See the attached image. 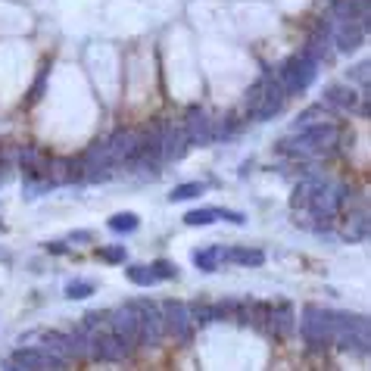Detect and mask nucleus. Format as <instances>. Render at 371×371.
<instances>
[{
  "label": "nucleus",
  "instance_id": "1",
  "mask_svg": "<svg viewBox=\"0 0 371 371\" xmlns=\"http://www.w3.org/2000/svg\"><path fill=\"white\" fill-rule=\"evenodd\" d=\"M337 138H340V128L331 122H312L306 128H299L297 138H284L278 140V153L290 156V160H306V156H325L337 147Z\"/></svg>",
  "mask_w": 371,
  "mask_h": 371
},
{
  "label": "nucleus",
  "instance_id": "2",
  "mask_svg": "<svg viewBox=\"0 0 371 371\" xmlns=\"http://www.w3.org/2000/svg\"><path fill=\"white\" fill-rule=\"evenodd\" d=\"M247 106H250V113L256 122L275 119V116L284 109V91H281L278 78H272L265 72L259 82H253L247 88Z\"/></svg>",
  "mask_w": 371,
  "mask_h": 371
},
{
  "label": "nucleus",
  "instance_id": "3",
  "mask_svg": "<svg viewBox=\"0 0 371 371\" xmlns=\"http://www.w3.org/2000/svg\"><path fill=\"white\" fill-rule=\"evenodd\" d=\"M319 78V60L306 57V53H299V57H290L287 62L281 66L278 72V84L284 94H303L309 84Z\"/></svg>",
  "mask_w": 371,
  "mask_h": 371
},
{
  "label": "nucleus",
  "instance_id": "4",
  "mask_svg": "<svg viewBox=\"0 0 371 371\" xmlns=\"http://www.w3.org/2000/svg\"><path fill=\"white\" fill-rule=\"evenodd\" d=\"M88 337V359L94 362H122L134 353V346L128 340H122L113 331H97V334H84Z\"/></svg>",
  "mask_w": 371,
  "mask_h": 371
},
{
  "label": "nucleus",
  "instance_id": "5",
  "mask_svg": "<svg viewBox=\"0 0 371 371\" xmlns=\"http://www.w3.org/2000/svg\"><path fill=\"white\" fill-rule=\"evenodd\" d=\"M328 312L331 309H321V306H306L303 309V340H306V350H309L312 356H319V353H325L331 346Z\"/></svg>",
  "mask_w": 371,
  "mask_h": 371
},
{
  "label": "nucleus",
  "instance_id": "6",
  "mask_svg": "<svg viewBox=\"0 0 371 371\" xmlns=\"http://www.w3.org/2000/svg\"><path fill=\"white\" fill-rule=\"evenodd\" d=\"M162 312V325H165V334L175 337V340L187 343L194 337V321H191V309H187V303H181V299H165L160 306Z\"/></svg>",
  "mask_w": 371,
  "mask_h": 371
},
{
  "label": "nucleus",
  "instance_id": "7",
  "mask_svg": "<svg viewBox=\"0 0 371 371\" xmlns=\"http://www.w3.org/2000/svg\"><path fill=\"white\" fill-rule=\"evenodd\" d=\"M4 368H10V371H57V368H66V359L50 350H16L10 365H4Z\"/></svg>",
  "mask_w": 371,
  "mask_h": 371
},
{
  "label": "nucleus",
  "instance_id": "8",
  "mask_svg": "<svg viewBox=\"0 0 371 371\" xmlns=\"http://www.w3.org/2000/svg\"><path fill=\"white\" fill-rule=\"evenodd\" d=\"M184 134H187V144L194 147H206L216 144V119L200 106H191L184 116Z\"/></svg>",
  "mask_w": 371,
  "mask_h": 371
},
{
  "label": "nucleus",
  "instance_id": "9",
  "mask_svg": "<svg viewBox=\"0 0 371 371\" xmlns=\"http://www.w3.org/2000/svg\"><path fill=\"white\" fill-rule=\"evenodd\" d=\"M331 343H334L337 350H343V353H359V356H368V346H371L368 319H365V315H356V319H353V325L343 328Z\"/></svg>",
  "mask_w": 371,
  "mask_h": 371
},
{
  "label": "nucleus",
  "instance_id": "10",
  "mask_svg": "<svg viewBox=\"0 0 371 371\" xmlns=\"http://www.w3.org/2000/svg\"><path fill=\"white\" fill-rule=\"evenodd\" d=\"M368 26H362V19H346V22H334L331 19V41H334L337 53H353L356 47L365 44Z\"/></svg>",
  "mask_w": 371,
  "mask_h": 371
},
{
  "label": "nucleus",
  "instance_id": "11",
  "mask_svg": "<svg viewBox=\"0 0 371 371\" xmlns=\"http://www.w3.org/2000/svg\"><path fill=\"white\" fill-rule=\"evenodd\" d=\"M134 306H138V312H140V343H144V346H156L165 337V325H162L160 306L150 303V299H134Z\"/></svg>",
  "mask_w": 371,
  "mask_h": 371
},
{
  "label": "nucleus",
  "instance_id": "12",
  "mask_svg": "<svg viewBox=\"0 0 371 371\" xmlns=\"http://www.w3.org/2000/svg\"><path fill=\"white\" fill-rule=\"evenodd\" d=\"M109 331L119 334L122 340H128L131 346L140 343V312L138 306L128 303V306H119L116 312H109Z\"/></svg>",
  "mask_w": 371,
  "mask_h": 371
},
{
  "label": "nucleus",
  "instance_id": "13",
  "mask_svg": "<svg viewBox=\"0 0 371 371\" xmlns=\"http://www.w3.org/2000/svg\"><path fill=\"white\" fill-rule=\"evenodd\" d=\"M362 94L356 88H346V84H331L325 91V100H321V106H331L337 109V113H356Z\"/></svg>",
  "mask_w": 371,
  "mask_h": 371
},
{
  "label": "nucleus",
  "instance_id": "14",
  "mask_svg": "<svg viewBox=\"0 0 371 371\" xmlns=\"http://www.w3.org/2000/svg\"><path fill=\"white\" fill-rule=\"evenodd\" d=\"M294 334V306L284 303L272 306V319H268V337H290Z\"/></svg>",
  "mask_w": 371,
  "mask_h": 371
},
{
  "label": "nucleus",
  "instance_id": "15",
  "mask_svg": "<svg viewBox=\"0 0 371 371\" xmlns=\"http://www.w3.org/2000/svg\"><path fill=\"white\" fill-rule=\"evenodd\" d=\"M225 262H234L243 268H259V265H265V253L256 247H228Z\"/></svg>",
  "mask_w": 371,
  "mask_h": 371
},
{
  "label": "nucleus",
  "instance_id": "16",
  "mask_svg": "<svg viewBox=\"0 0 371 371\" xmlns=\"http://www.w3.org/2000/svg\"><path fill=\"white\" fill-rule=\"evenodd\" d=\"M225 253H228V247H206V250H196V253H194V265L200 268V272H216V268L225 262Z\"/></svg>",
  "mask_w": 371,
  "mask_h": 371
},
{
  "label": "nucleus",
  "instance_id": "17",
  "mask_svg": "<svg viewBox=\"0 0 371 371\" xmlns=\"http://www.w3.org/2000/svg\"><path fill=\"white\" fill-rule=\"evenodd\" d=\"M346 240H368V212H353L350 218H346V225L340 228Z\"/></svg>",
  "mask_w": 371,
  "mask_h": 371
},
{
  "label": "nucleus",
  "instance_id": "18",
  "mask_svg": "<svg viewBox=\"0 0 371 371\" xmlns=\"http://www.w3.org/2000/svg\"><path fill=\"white\" fill-rule=\"evenodd\" d=\"M187 309H191L194 325H212V321L218 319V312H216V306L212 303H187Z\"/></svg>",
  "mask_w": 371,
  "mask_h": 371
},
{
  "label": "nucleus",
  "instance_id": "19",
  "mask_svg": "<svg viewBox=\"0 0 371 371\" xmlns=\"http://www.w3.org/2000/svg\"><path fill=\"white\" fill-rule=\"evenodd\" d=\"M268 319H272V306L268 303H250V325L253 328L268 334Z\"/></svg>",
  "mask_w": 371,
  "mask_h": 371
},
{
  "label": "nucleus",
  "instance_id": "20",
  "mask_svg": "<svg viewBox=\"0 0 371 371\" xmlns=\"http://www.w3.org/2000/svg\"><path fill=\"white\" fill-rule=\"evenodd\" d=\"M138 225H140V218L134 212H119V216L109 218V231H116V234H131V231H138Z\"/></svg>",
  "mask_w": 371,
  "mask_h": 371
},
{
  "label": "nucleus",
  "instance_id": "21",
  "mask_svg": "<svg viewBox=\"0 0 371 371\" xmlns=\"http://www.w3.org/2000/svg\"><path fill=\"white\" fill-rule=\"evenodd\" d=\"M206 191V184H200V181H184V184H178L175 191L169 194L172 203H181V200H194V196H200Z\"/></svg>",
  "mask_w": 371,
  "mask_h": 371
},
{
  "label": "nucleus",
  "instance_id": "22",
  "mask_svg": "<svg viewBox=\"0 0 371 371\" xmlns=\"http://www.w3.org/2000/svg\"><path fill=\"white\" fill-rule=\"evenodd\" d=\"M125 278H128L131 284H138V287H150V284H156L150 265H128L125 268Z\"/></svg>",
  "mask_w": 371,
  "mask_h": 371
},
{
  "label": "nucleus",
  "instance_id": "23",
  "mask_svg": "<svg viewBox=\"0 0 371 371\" xmlns=\"http://www.w3.org/2000/svg\"><path fill=\"white\" fill-rule=\"evenodd\" d=\"M78 331H82V334H97V331H109V319H106V312H88Z\"/></svg>",
  "mask_w": 371,
  "mask_h": 371
},
{
  "label": "nucleus",
  "instance_id": "24",
  "mask_svg": "<svg viewBox=\"0 0 371 371\" xmlns=\"http://www.w3.org/2000/svg\"><path fill=\"white\" fill-rule=\"evenodd\" d=\"M94 290H97V284L94 281H69L66 284V297L69 299H88V297H94Z\"/></svg>",
  "mask_w": 371,
  "mask_h": 371
},
{
  "label": "nucleus",
  "instance_id": "25",
  "mask_svg": "<svg viewBox=\"0 0 371 371\" xmlns=\"http://www.w3.org/2000/svg\"><path fill=\"white\" fill-rule=\"evenodd\" d=\"M216 209H191L184 216V225H191V228H200V225H212L216 222Z\"/></svg>",
  "mask_w": 371,
  "mask_h": 371
},
{
  "label": "nucleus",
  "instance_id": "26",
  "mask_svg": "<svg viewBox=\"0 0 371 371\" xmlns=\"http://www.w3.org/2000/svg\"><path fill=\"white\" fill-rule=\"evenodd\" d=\"M150 272H153V278L156 281H172L178 275V268L169 262V259H156L153 265H150Z\"/></svg>",
  "mask_w": 371,
  "mask_h": 371
},
{
  "label": "nucleus",
  "instance_id": "27",
  "mask_svg": "<svg viewBox=\"0 0 371 371\" xmlns=\"http://www.w3.org/2000/svg\"><path fill=\"white\" fill-rule=\"evenodd\" d=\"M47 75H50V66H41V72H38L35 84H31V91H28V104H38V100L44 97V88H47Z\"/></svg>",
  "mask_w": 371,
  "mask_h": 371
},
{
  "label": "nucleus",
  "instance_id": "28",
  "mask_svg": "<svg viewBox=\"0 0 371 371\" xmlns=\"http://www.w3.org/2000/svg\"><path fill=\"white\" fill-rule=\"evenodd\" d=\"M368 66H371V62H368V60H362L359 66H353V69H350V78H353V82H359V88H362V91H368Z\"/></svg>",
  "mask_w": 371,
  "mask_h": 371
},
{
  "label": "nucleus",
  "instance_id": "29",
  "mask_svg": "<svg viewBox=\"0 0 371 371\" xmlns=\"http://www.w3.org/2000/svg\"><path fill=\"white\" fill-rule=\"evenodd\" d=\"M100 256H104L109 265H122L125 262V250L122 247H106V250H100Z\"/></svg>",
  "mask_w": 371,
  "mask_h": 371
},
{
  "label": "nucleus",
  "instance_id": "30",
  "mask_svg": "<svg viewBox=\"0 0 371 371\" xmlns=\"http://www.w3.org/2000/svg\"><path fill=\"white\" fill-rule=\"evenodd\" d=\"M218 218H225V222H234V225H247V216H240V212H231V209H216Z\"/></svg>",
  "mask_w": 371,
  "mask_h": 371
},
{
  "label": "nucleus",
  "instance_id": "31",
  "mask_svg": "<svg viewBox=\"0 0 371 371\" xmlns=\"http://www.w3.org/2000/svg\"><path fill=\"white\" fill-rule=\"evenodd\" d=\"M91 240V231H72L69 234V243H88Z\"/></svg>",
  "mask_w": 371,
  "mask_h": 371
},
{
  "label": "nucleus",
  "instance_id": "32",
  "mask_svg": "<svg viewBox=\"0 0 371 371\" xmlns=\"http://www.w3.org/2000/svg\"><path fill=\"white\" fill-rule=\"evenodd\" d=\"M66 250H69V243H62V240L60 243H47V253H66Z\"/></svg>",
  "mask_w": 371,
  "mask_h": 371
},
{
  "label": "nucleus",
  "instance_id": "33",
  "mask_svg": "<svg viewBox=\"0 0 371 371\" xmlns=\"http://www.w3.org/2000/svg\"><path fill=\"white\" fill-rule=\"evenodd\" d=\"M331 4H334V0H331Z\"/></svg>",
  "mask_w": 371,
  "mask_h": 371
}]
</instances>
